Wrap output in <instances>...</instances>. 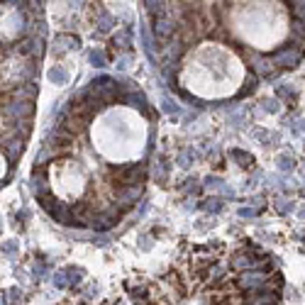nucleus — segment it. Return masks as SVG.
<instances>
[{
	"label": "nucleus",
	"instance_id": "nucleus-1",
	"mask_svg": "<svg viewBox=\"0 0 305 305\" xmlns=\"http://www.w3.org/2000/svg\"><path fill=\"white\" fill-rule=\"evenodd\" d=\"M117 181L120 186H142L144 176H147V164H127V166H120L117 171Z\"/></svg>",
	"mask_w": 305,
	"mask_h": 305
},
{
	"label": "nucleus",
	"instance_id": "nucleus-2",
	"mask_svg": "<svg viewBox=\"0 0 305 305\" xmlns=\"http://www.w3.org/2000/svg\"><path fill=\"white\" fill-rule=\"evenodd\" d=\"M3 115L10 117V120H30V117L35 115V100L15 98V100H10V103L3 108Z\"/></svg>",
	"mask_w": 305,
	"mask_h": 305
},
{
	"label": "nucleus",
	"instance_id": "nucleus-3",
	"mask_svg": "<svg viewBox=\"0 0 305 305\" xmlns=\"http://www.w3.org/2000/svg\"><path fill=\"white\" fill-rule=\"evenodd\" d=\"M300 59H303V47H283V49L273 52L271 61L281 69H295L300 64Z\"/></svg>",
	"mask_w": 305,
	"mask_h": 305
},
{
	"label": "nucleus",
	"instance_id": "nucleus-4",
	"mask_svg": "<svg viewBox=\"0 0 305 305\" xmlns=\"http://www.w3.org/2000/svg\"><path fill=\"white\" fill-rule=\"evenodd\" d=\"M139 195H142V186H120L117 193H115V200L120 203V208L122 210H127L137 203Z\"/></svg>",
	"mask_w": 305,
	"mask_h": 305
},
{
	"label": "nucleus",
	"instance_id": "nucleus-5",
	"mask_svg": "<svg viewBox=\"0 0 305 305\" xmlns=\"http://www.w3.org/2000/svg\"><path fill=\"white\" fill-rule=\"evenodd\" d=\"M18 52L20 54H25V57L39 59L42 54H44V42H42V37H27L18 44Z\"/></svg>",
	"mask_w": 305,
	"mask_h": 305
},
{
	"label": "nucleus",
	"instance_id": "nucleus-6",
	"mask_svg": "<svg viewBox=\"0 0 305 305\" xmlns=\"http://www.w3.org/2000/svg\"><path fill=\"white\" fill-rule=\"evenodd\" d=\"M120 100L125 103V105H132V108H137L139 113H144V115H149V100L144 98V93L142 91H127L125 96H120Z\"/></svg>",
	"mask_w": 305,
	"mask_h": 305
},
{
	"label": "nucleus",
	"instance_id": "nucleus-7",
	"mask_svg": "<svg viewBox=\"0 0 305 305\" xmlns=\"http://www.w3.org/2000/svg\"><path fill=\"white\" fill-rule=\"evenodd\" d=\"M237 286L249 290V288H259L264 286V273L261 271H244V273H239V278H237Z\"/></svg>",
	"mask_w": 305,
	"mask_h": 305
},
{
	"label": "nucleus",
	"instance_id": "nucleus-8",
	"mask_svg": "<svg viewBox=\"0 0 305 305\" xmlns=\"http://www.w3.org/2000/svg\"><path fill=\"white\" fill-rule=\"evenodd\" d=\"M247 300L249 303H276L278 295H276L273 290H266L264 286H259V288H249Z\"/></svg>",
	"mask_w": 305,
	"mask_h": 305
},
{
	"label": "nucleus",
	"instance_id": "nucleus-9",
	"mask_svg": "<svg viewBox=\"0 0 305 305\" xmlns=\"http://www.w3.org/2000/svg\"><path fill=\"white\" fill-rule=\"evenodd\" d=\"M78 47H81V39L76 35H57V39H54V52L57 54L71 52V49H78Z\"/></svg>",
	"mask_w": 305,
	"mask_h": 305
},
{
	"label": "nucleus",
	"instance_id": "nucleus-10",
	"mask_svg": "<svg viewBox=\"0 0 305 305\" xmlns=\"http://www.w3.org/2000/svg\"><path fill=\"white\" fill-rule=\"evenodd\" d=\"M113 47L115 49H130L132 47V30L130 27H122L113 37Z\"/></svg>",
	"mask_w": 305,
	"mask_h": 305
},
{
	"label": "nucleus",
	"instance_id": "nucleus-11",
	"mask_svg": "<svg viewBox=\"0 0 305 305\" xmlns=\"http://www.w3.org/2000/svg\"><path fill=\"white\" fill-rule=\"evenodd\" d=\"M37 93H39V86L32 83V81H27V83H22L20 88H15V98H25V100H35Z\"/></svg>",
	"mask_w": 305,
	"mask_h": 305
},
{
	"label": "nucleus",
	"instance_id": "nucleus-12",
	"mask_svg": "<svg viewBox=\"0 0 305 305\" xmlns=\"http://www.w3.org/2000/svg\"><path fill=\"white\" fill-rule=\"evenodd\" d=\"M47 76H49V81H52L54 86H66V83H69V71H66L64 66H52Z\"/></svg>",
	"mask_w": 305,
	"mask_h": 305
},
{
	"label": "nucleus",
	"instance_id": "nucleus-13",
	"mask_svg": "<svg viewBox=\"0 0 305 305\" xmlns=\"http://www.w3.org/2000/svg\"><path fill=\"white\" fill-rule=\"evenodd\" d=\"M173 32V27H171V22H169V20H164V18H154V35H156V37L159 39H164V37H169V35H171Z\"/></svg>",
	"mask_w": 305,
	"mask_h": 305
},
{
	"label": "nucleus",
	"instance_id": "nucleus-14",
	"mask_svg": "<svg viewBox=\"0 0 305 305\" xmlns=\"http://www.w3.org/2000/svg\"><path fill=\"white\" fill-rule=\"evenodd\" d=\"M205 186H208L210 191H220V193H225V195H229V198L234 195V191L225 186V181H220V178H215V176H208V178H205Z\"/></svg>",
	"mask_w": 305,
	"mask_h": 305
},
{
	"label": "nucleus",
	"instance_id": "nucleus-15",
	"mask_svg": "<svg viewBox=\"0 0 305 305\" xmlns=\"http://www.w3.org/2000/svg\"><path fill=\"white\" fill-rule=\"evenodd\" d=\"M259 264H261V261H254L247 254H237V256L232 259V266L234 268H256Z\"/></svg>",
	"mask_w": 305,
	"mask_h": 305
},
{
	"label": "nucleus",
	"instance_id": "nucleus-16",
	"mask_svg": "<svg viewBox=\"0 0 305 305\" xmlns=\"http://www.w3.org/2000/svg\"><path fill=\"white\" fill-rule=\"evenodd\" d=\"M229 156H232V159H234L239 166H244V169L254 164V156H251V154H247V152H242V149H232V152H229Z\"/></svg>",
	"mask_w": 305,
	"mask_h": 305
},
{
	"label": "nucleus",
	"instance_id": "nucleus-17",
	"mask_svg": "<svg viewBox=\"0 0 305 305\" xmlns=\"http://www.w3.org/2000/svg\"><path fill=\"white\" fill-rule=\"evenodd\" d=\"M88 61H91L96 69H105V66H108V57H105L100 49H91V52H88Z\"/></svg>",
	"mask_w": 305,
	"mask_h": 305
},
{
	"label": "nucleus",
	"instance_id": "nucleus-18",
	"mask_svg": "<svg viewBox=\"0 0 305 305\" xmlns=\"http://www.w3.org/2000/svg\"><path fill=\"white\" fill-rule=\"evenodd\" d=\"M271 57L264 59V57H254V69L261 74V76H271Z\"/></svg>",
	"mask_w": 305,
	"mask_h": 305
},
{
	"label": "nucleus",
	"instance_id": "nucleus-19",
	"mask_svg": "<svg viewBox=\"0 0 305 305\" xmlns=\"http://www.w3.org/2000/svg\"><path fill=\"white\" fill-rule=\"evenodd\" d=\"M18 251H20V242H18V239L0 242V254H3V256H15Z\"/></svg>",
	"mask_w": 305,
	"mask_h": 305
},
{
	"label": "nucleus",
	"instance_id": "nucleus-20",
	"mask_svg": "<svg viewBox=\"0 0 305 305\" xmlns=\"http://www.w3.org/2000/svg\"><path fill=\"white\" fill-rule=\"evenodd\" d=\"M113 27H115V18H113V15L100 13V18H98V30H100V32H110Z\"/></svg>",
	"mask_w": 305,
	"mask_h": 305
},
{
	"label": "nucleus",
	"instance_id": "nucleus-21",
	"mask_svg": "<svg viewBox=\"0 0 305 305\" xmlns=\"http://www.w3.org/2000/svg\"><path fill=\"white\" fill-rule=\"evenodd\" d=\"M147 3V10L152 18H161L164 15V0H144Z\"/></svg>",
	"mask_w": 305,
	"mask_h": 305
},
{
	"label": "nucleus",
	"instance_id": "nucleus-22",
	"mask_svg": "<svg viewBox=\"0 0 305 305\" xmlns=\"http://www.w3.org/2000/svg\"><path fill=\"white\" fill-rule=\"evenodd\" d=\"M276 164H278V169H281V171H293V166H295V159H293L290 154H281V156L276 159Z\"/></svg>",
	"mask_w": 305,
	"mask_h": 305
},
{
	"label": "nucleus",
	"instance_id": "nucleus-23",
	"mask_svg": "<svg viewBox=\"0 0 305 305\" xmlns=\"http://www.w3.org/2000/svg\"><path fill=\"white\" fill-rule=\"evenodd\" d=\"M142 44H144V54H147V59L154 64V52H152V37H149V32H147V27H142Z\"/></svg>",
	"mask_w": 305,
	"mask_h": 305
},
{
	"label": "nucleus",
	"instance_id": "nucleus-24",
	"mask_svg": "<svg viewBox=\"0 0 305 305\" xmlns=\"http://www.w3.org/2000/svg\"><path fill=\"white\" fill-rule=\"evenodd\" d=\"M161 110H164L166 115H178V113H181L178 103H173L169 96H164V100H161Z\"/></svg>",
	"mask_w": 305,
	"mask_h": 305
},
{
	"label": "nucleus",
	"instance_id": "nucleus-25",
	"mask_svg": "<svg viewBox=\"0 0 305 305\" xmlns=\"http://www.w3.org/2000/svg\"><path fill=\"white\" fill-rule=\"evenodd\" d=\"M200 208L205 210V212H220L222 210V198H210L205 203H200Z\"/></svg>",
	"mask_w": 305,
	"mask_h": 305
},
{
	"label": "nucleus",
	"instance_id": "nucleus-26",
	"mask_svg": "<svg viewBox=\"0 0 305 305\" xmlns=\"http://www.w3.org/2000/svg\"><path fill=\"white\" fill-rule=\"evenodd\" d=\"M52 283L57 288H69V276H66V268H61V271H57L54 276H52Z\"/></svg>",
	"mask_w": 305,
	"mask_h": 305
},
{
	"label": "nucleus",
	"instance_id": "nucleus-27",
	"mask_svg": "<svg viewBox=\"0 0 305 305\" xmlns=\"http://www.w3.org/2000/svg\"><path fill=\"white\" fill-rule=\"evenodd\" d=\"M66 276H69V286H74V283H81L83 271H81L78 266H69V268H66Z\"/></svg>",
	"mask_w": 305,
	"mask_h": 305
},
{
	"label": "nucleus",
	"instance_id": "nucleus-28",
	"mask_svg": "<svg viewBox=\"0 0 305 305\" xmlns=\"http://www.w3.org/2000/svg\"><path fill=\"white\" fill-rule=\"evenodd\" d=\"M293 15L298 22L305 25V0H293Z\"/></svg>",
	"mask_w": 305,
	"mask_h": 305
},
{
	"label": "nucleus",
	"instance_id": "nucleus-29",
	"mask_svg": "<svg viewBox=\"0 0 305 305\" xmlns=\"http://www.w3.org/2000/svg\"><path fill=\"white\" fill-rule=\"evenodd\" d=\"M276 96L278 98H286V100H295V91L290 88V86H276Z\"/></svg>",
	"mask_w": 305,
	"mask_h": 305
},
{
	"label": "nucleus",
	"instance_id": "nucleus-30",
	"mask_svg": "<svg viewBox=\"0 0 305 305\" xmlns=\"http://www.w3.org/2000/svg\"><path fill=\"white\" fill-rule=\"evenodd\" d=\"M193 156H195V152L193 149H188V152H183V154H178V166H191V161H193Z\"/></svg>",
	"mask_w": 305,
	"mask_h": 305
},
{
	"label": "nucleus",
	"instance_id": "nucleus-31",
	"mask_svg": "<svg viewBox=\"0 0 305 305\" xmlns=\"http://www.w3.org/2000/svg\"><path fill=\"white\" fill-rule=\"evenodd\" d=\"M293 208H295V205H293V203H288V200H278V203H276V210H278L281 215H288Z\"/></svg>",
	"mask_w": 305,
	"mask_h": 305
},
{
	"label": "nucleus",
	"instance_id": "nucleus-32",
	"mask_svg": "<svg viewBox=\"0 0 305 305\" xmlns=\"http://www.w3.org/2000/svg\"><path fill=\"white\" fill-rule=\"evenodd\" d=\"M130 64H132V57H130V54H127V57H120V59H117V71L130 69Z\"/></svg>",
	"mask_w": 305,
	"mask_h": 305
},
{
	"label": "nucleus",
	"instance_id": "nucleus-33",
	"mask_svg": "<svg viewBox=\"0 0 305 305\" xmlns=\"http://www.w3.org/2000/svg\"><path fill=\"white\" fill-rule=\"evenodd\" d=\"M8 295H10V298H13V300H10V303H20V300H22V298H25V293H22V290H20V288H10V290H8Z\"/></svg>",
	"mask_w": 305,
	"mask_h": 305
},
{
	"label": "nucleus",
	"instance_id": "nucleus-34",
	"mask_svg": "<svg viewBox=\"0 0 305 305\" xmlns=\"http://www.w3.org/2000/svg\"><path fill=\"white\" fill-rule=\"evenodd\" d=\"M264 110L266 113H278V103L276 100H264Z\"/></svg>",
	"mask_w": 305,
	"mask_h": 305
},
{
	"label": "nucleus",
	"instance_id": "nucleus-35",
	"mask_svg": "<svg viewBox=\"0 0 305 305\" xmlns=\"http://www.w3.org/2000/svg\"><path fill=\"white\" fill-rule=\"evenodd\" d=\"M139 249L149 251V249H152V239H149V237H139Z\"/></svg>",
	"mask_w": 305,
	"mask_h": 305
},
{
	"label": "nucleus",
	"instance_id": "nucleus-36",
	"mask_svg": "<svg viewBox=\"0 0 305 305\" xmlns=\"http://www.w3.org/2000/svg\"><path fill=\"white\" fill-rule=\"evenodd\" d=\"M256 212H259V210H254V208H242V210H239V215H242V217H254Z\"/></svg>",
	"mask_w": 305,
	"mask_h": 305
},
{
	"label": "nucleus",
	"instance_id": "nucleus-37",
	"mask_svg": "<svg viewBox=\"0 0 305 305\" xmlns=\"http://www.w3.org/2000/svg\"><path fill=\"white\" fill-rule=\"evenodd\" d=\"M305 132V120H300L295 127H293V134H303Z\"/></svg>",
	"mask_w": 305,
	"mask_h": 305
},
{
	"label": "nucleus",
	"instance_id": "nucleus-38",
	"mask_svg": "<svg viewBox=\"0 0 305 305\" xmlns=\"http://www.w3.org/2000/svg\"><path fill=\"white\" fill-rule=\"evenodd\" d=\"M251 88H254V86H251V81H249L247 86H244V88L239 91V98H244V96H247V93H251Z\"/></svg>",
	"mask_w": 305,
	"mask_h": 305
},
{
	"label": "nucleus",
	"instance_id": "nucleus-39",
	"mask_svg": "<svg viewBox=\"0 0 305 305\" xmlns=\"http://www.w3.org/2000/svg\"><path fill=\"white\" fill-rule=\"evenodd\" d=\"M35 273H37L39 278H42V276H47V268H44V266H39V264H37V266H35Z\"/></svg>",
	"mask_w": 305,
	"mask_h": 305
},
{
	"label": "nucleus",
	"instance_id": "nucleus-40",
	"mask_svg": "<svg viewBox=\"0 0 305 305\" xmlns=\"http://www.w3.org/2000/svg\"><path fill=\"white\" fill-rule=\"evenodd\" d=\"M300 217H305V208H303V210H300Z\"/></svg>",
	"mask_w": 305,
	"mask_h": 305
},
{
	"label": "nucleus",
	"instance_id": "nucleus-41",
	"mask_svg": "<svg viewBox=\"0 0 305 305\" xmlns=\"http://www.w3.org/2000/svg\"><path fill=\"white\" fill-rule=\"evenodd\" d=\"M0 229H3V217H0Z\"/></svg>",
	"mask_w": 305,
	"mask_h": 305
}]
</instances>
